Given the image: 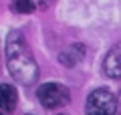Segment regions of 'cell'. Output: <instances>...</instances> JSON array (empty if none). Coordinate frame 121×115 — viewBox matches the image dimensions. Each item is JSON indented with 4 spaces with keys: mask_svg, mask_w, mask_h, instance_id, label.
<instances>
[{
    "mask_svg": "<svg viewBox=\"0 0 121 115\" xmlns=\"http://www.w3.org/2000/svg\"><path fill=\"white\" fill-rule=\"evenodd\" d=\"M6 67L12 79H16L22 85H32L39 77L36 61L18 32H12L6 43Z\"/></svg>",
    "mask_w": 121,
    "mask_h": 115,
    "instance_id": "obj_1",
    "label": "cell"
},
{
    "mask_svg": "<svg viewBox=\"0 0 121 115\" xmlns=\"http://www.w3.org/2000/svg\"><path fill=\"white\" fill-rule=\"evenodd\" d=\"M87 115H115L117 99L109 89H95L85 105Z\"/></svg>",
    "mask_w": 121,
    "mask_h": 115,
    "instance_id": "obj_2",
    "label": "cell"
},
{
    "mask_svg": "<svg viewBox=\"0 0 121 115\" xmlns=\"http://www.w3.org/2000/svg\"><path fill=\"white\" fill-rule=\"evenodd\" d=\"M71 99V93L65 85L60 83H44L39 89V101L47 109H56V107L67 105Z\"/></svg>",
    "mask_w": 121,
    "mask_h": 115,
    "instance_id": "obj_3",
    "label": "cell"
},
{
    "mask_svg": "<svg viewBox=\"0 0 121 115\" xmlns=\"http://www.w3.org/2000/svg\"><path fill=\"white\" fill-rule=\"evenodd\" d=\"M103 71L109 79H121V43H117L107 53L103 61Z\"/></svg>",
    "mask_w": 121,
    "mask_h": 115,
    "instance_id": "obj_4",
    "label": "cell"
},
{
    "mask_svg": "<svg viewBox=\"0 0 121 115\" xmlns=\"http://www.w3.org/2000/svg\"><path fill=\"white\" fill-rule=\"evenodd\" d=\"M16 107V89L12 85H0V109L12 111Z\"/></svg>",
    "mask_w": 121,
    "mask_h": 115,
    "instance_id": "obj_5",
    "label": "cell"
},
{
    "mask_svg": "<svg viewBox=\"0 0 121 115\" xmlns=\"http://www.w3.org/2000/svg\"><path fill=\"white\" fill-rule=\"evenodd\" d=\"M85 57V51H83V47L81 44H77V47H71V49H67L63 55H60V63L63 65H67V67H73L75 63H79V61Z\"/></svg>",
    "mask_w": 121,
    "mask_h": 115,
    "instance_id": "obj_6",
    "label": "cell"
},
{
    "mask_svg": "<svg viewBox=\"0 0 121 115\" xmlns=\"http://www.w3.org/2000/svg\"><path fill=\"white\" fill-rule=\"evenodd\" d=\"M12 10L18 14H30L35 12V2L32 0H12Z\"/></svg>",
    "mask_w": 121,
    "mask_h": 115,
    "instance_id": "obj_7",
    "label": "cell"
},
{
    "mask_svg": "<svg viewBox=\"0 0 121 115\" xmlns=\"http://www.w3.org/2000/svg\"><path fill=\"white\" fill-rule=\"evenodd\" d=\"M43 2V8H47V6H51V2H55V0H40Z\"/></svg>",
    "mask_w": 121,
    "mask_h": 115,
    "instance_id": "obj_8",
    "label": "cell"
},
{
    "mask_svg": "<svg viewBox=\"0 0 121 115\" xmlns=\"http://www.w3.org/2000/svg\"><path fill=\"white\" fill-rule=\"evenodd\" d=\"M0 115H2V113H0Z\"/></svg>",
    "mask_w": 121,
    "mask_h": 115,
    "instance_id": "obj_9",
    "label": "cell"
}]
</instances>
